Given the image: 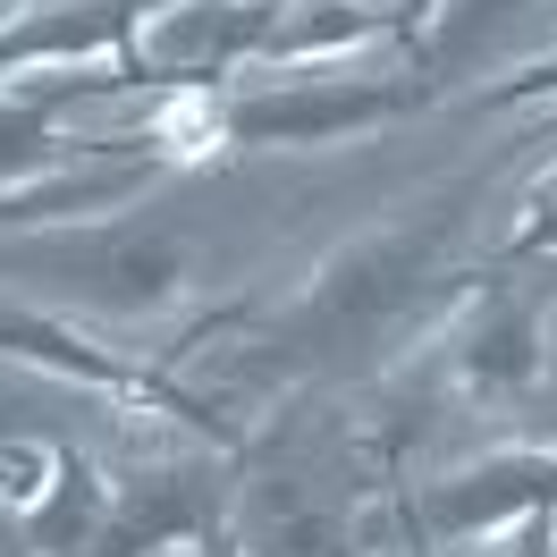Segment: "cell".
<instances>
[{"label":"cell","instance_id":"6da1fadb","mask_svg":"<svg viewBox=\"0 0 557 557\" xmlns=\"http://www.w3.org/2000/svg\"><path fill=\"white\" fill-rule=\"evenodd\" d=\"M9 271L51 278L60 296H85V305H161L177 287V245L152 237V228H85V237H42L0 253Z\"/></svg>","mask_w":557,"mask_h":557},{"label":"cell","instance_id":"7a4b0ae2","mask_svg":"<svg viewBox=\"0 0 557 557\" xmlns=\"http://www.w3.org/2000/svg\"><path fill=\"white\" fill-rule=\"evenodd\" d=\"M422 287V245L414 237H388V245H363L347 262H330V278L313 287V305L296 321V338L305 347H338V338H363V330H381L397 305H414Z\"/></svg>","mask_w":557,"mask_h":557},{"label":"cell","instance_id":"3957f363","mask_svg":"<svg viewBox=\"0 0 557 557\" xmlns=\"http://www.w3.org/2000/svg\"><path fill=\"white\" fill-rule=\"evenodd\" d=\"M262 35V9H170L161 35H152V60L161 69H203V60H228L237 42Z\"/></svg>","mask_w":557,"mask_h":557},{"label":"cell","instance_id":"277c9868","mask_svg":"<svg viewBox=\"0 0 557 557\" xmlns=\"http://www.w3.org/2000/svg\"><path fill=\"white\" fill-rule=\"evenodd\" d=\"M355 119H381V94H296V102H253L237 110V136L253 144H296V136H330V127H355Z\"/></svg>","mask_w":557,"mask_h":557},{"label":"cell","instance_id":"5b68a950","mask_svg":"<svg viewBox=\"0 0 557 557\" xmlns=\"http://www.w3.org/2000/svg\"><path fill=\"white\" fill-rule=\"evenodd\" d=\"M532 498H557V473L507 465V473H482V482L448 490V498H440V523H490V516H507V507H532Z\"/></svg>","mask_w":557,"mask_h":557},{"label":"cell","instance_id":"8992f818","mask_svg":"<svg viewBox=\"0 0 557 557\" xmlns=\"http://www.w3.org/2000/svg\"><path fill=\"white\" fill-rule=\"evenodd\" d=\"M541 355H532V321L523 313H498L490 330H473V372L482 381H523Z\"/></svg>","mask_w":557,"mask_h":557},{"label":"cell","instance_id":"52a82bcc","mask_svg":"<svg viewBox=\"0 0 557 557\" xmlns=\"http://www.w3.org/2000/svg\"><path fill=\"white\" fill-rule=\"evenodd\" d=\"M42 152V119L35 110H0V170H26Z\"/></svg>","mask_w":557,"mask_h":557},{"label":"cell","instance_id":"ba28073f","mask_svg":"<svg viewBox=\"0 0 557 557\" xmlns=\"http://www.w3.org/2000/svg\"><path fill=\"white\" fill-rule=\"evenodd\" d=\"M35 473H51V456H42V448H9V456H0V498H35Z\"/></svg>","mask_w":557,"mask_h":557},{"label":"cell","instance_id":"9c48e42d","mask_svg":"<svg viewBox=\"0 0 557 557\" xmlns=\"http://www.w3.org/2000/svg\"><path fill=\"white\" fill-rule=\"evenodd\" d=\"M532 245H557V186L541 195V220H532Z\"/></svg>","mask_w":557,"mask_h":557},{"label":"cell","instance_id":"30bf717a","mask_svg":"<svg viewBox=\"0 0 557 557\" xmlns=\"http://www.w3.org/2000/svg\"><path fill=\"white\" fill-rule=\"evenodd\" d=\"M482 17H498V0H490V9H482Z\"/></svg>","mask_w":557,"mask_h":557}]
</instances>
